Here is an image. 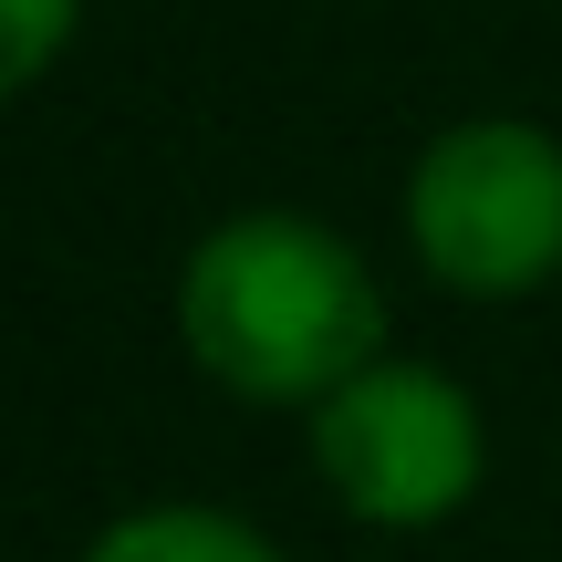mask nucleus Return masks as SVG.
Returning a JSON list of instances; mask_svg holds the SVG:
<instances>
[{
    "instance_id": "obj_2",
    "label": "nucleus",
    "mask_w": 562,
    "mask_h": 562,
    "mask_svg": "<svg viewBox=\"0 0 562 562\" xmlns=\"http://www.w3.org/2000/svg\"><path fill=\"white\" fill-rule=\"evenodd\" d=\"M406 250L469 302H521L562 271V136L531 115H469L406 167Z\"/></svg>"
},
{
    "instance_id": "obj_1",
    "label": "nucleus",
    "mask_w": 562,
    "mask_h": 562,
    "mask_svg": "<svg viewBox=\"0 0 562 562\" xmlns=\"http://www.w3.org/2000/svg\"><path fill=\"white\" fill-rule=\"evenodd\" d=\"M178 344L220 396L313 417L385 355V292L313 209H229L178 271Z\"/></svg>"
},
{
    "instance_id": "obj_5",
    "label": "nucleus",
    "mask_w": 562,
    "mask_h": 562,
    "mask_svg": "<svg viewBox=\"0 0 562 562\" xmlns=\"http://www.w3.org/2000/svg\"><path fill=\"white\" fill-rule=\"evenodd\" d=\"M74 21H83V0H0V104L32 94L74 53Z\"/></svg>"
},
{
    "instance_id": "obj_4",
    "label": "nucleus",
    "mask_w": 562,
    "mask_h": 562,
    "mask_svg": "<svg viewBox=\"0 0 562 562\" xmlns=\"http://www.w3.org/2000/svg\"><path fill=\"white\" fill-rule=\"evenodd\" d=\"M74 562H281L240 510H209V501H146L125 521H104Z\"/></svg>"
},
{
    "instance_id": "obj_3",
    "label": "nucleus",
    "mask_w": 562,
    "mask_h": 562,
    "mask_svg": "<svg viewBox=\"0 0 562 562\" xmlns=\"http://www.w3.org/2000/svg\"><path fill=\"white\" fill-rule=\"evenodd\" d=\"M302 438H313V480L364 531L459 521L480 501V469H490V427L469 406V385L448 364H417V355H375L364 375H344L302 417Z\"/></svg>"
}]
</instances>
